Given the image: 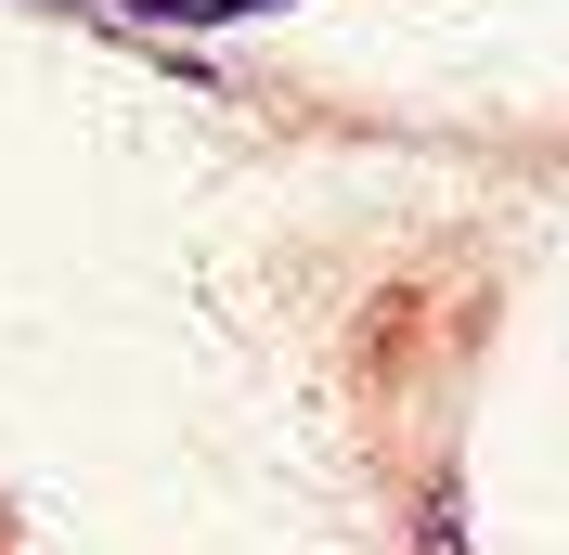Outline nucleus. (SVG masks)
<instances>
[{"label":"nucleus","mask_w":569,"mask_h":555,"mask_svg":"<svg viewBox=\"0 0 569 555\" xmlns=\"http://www.w3.org/2000/svg\"><path fill=\"white\" fill-rule=\"evenodd\" d=\"M427 555H466V517H453V491L427 504Z\"/></svg>","instance_id":"obj_1"}]
</instances>
